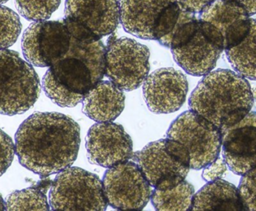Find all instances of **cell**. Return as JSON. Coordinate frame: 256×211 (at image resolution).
<instances>
[{"instance_id":"cell-1","label":"cell","mask_w":256,"mask_h":211,"mask_svg":"<svg viewBox=\"0 0 256 211\" xmlns=\"http://www.w3.org/2000/svg\"><path fill=\"white\" fill-rule=\"evenodd\" d=\"M80 126L58 112H36L16 134V154L22 166L43 176L71 167L78 154Z\"/></svg>"},{"instance_id":"cell-2","label":"cell","mask_w":256,"mask_h":211,"mask_svg":"<svg viewBox=\"0 0 256 211\" xmlns=\"http://www.w3.org/2000/svg\"><path fill=\"white\" fill-rule=\"evenodd\" d=\"M104 65L106 46L100 38L72 35L68 52L50 66L43 78L44 92L60 107H74L102 80Z\"/></svg>"},{"instance_id":"cell-3","label":"cell","mask_w":256,"mask_h":211,"mask_svg":"<svg viewBox=\"0 0 256 211\" xmlns=\"http://www.w3.org/2000/svg\"><path fill=\"white\" fill-rule=\"evenodd\" d=\"M254 104L251 86L245 78L229 70L204 76L188 100L190 110L214 124L220 131L244 119Z\"/></svg>"},{"instance_id":"cell-4","label":"cell","mask_w":256,"mask_h":211,"mask_svg":"<svg viewBox=\"0 0 256 211\" xmlns=\"http://www.w3.org/2000/svg\"><path fill=\"white\" fill-rule=\"evenodd\" d=\"M41 92L34 67L18 52L0 50V114L14 116L30 110Z\"/></svg>"},{"instance_id":"cell-5","label":"cell","mask_w":256,"mask_h":211,"mask_svg":"<svg viewBox=\"0 0 256 211\" xmlns=\"http://www.w3.org/2000/svg\"><path fill=\"white\" fill-rule=\"evenodd\" d=\"M144 176L156 190L173 188L184 180L190 170L188 152L178 142L166 138L150 142L133 154Z\"/></svg>"},{"instance_id":"cell-6","label":"cell","mask_w":256,"mask_h":211,"mask_svg":"<svg viewBox=\"0 0 256 211\" xmlns=\"http://www.w3.org/2000/svg\"><path fill=\"white\" fill-rule=\"evenodd\" d=\"M53 210H106L108 202L102 181L80 168L68 167L56 175L50 188Z\"/></svg>"},{"instance_id":"cell-7","label":"cell","mask_w":256,"mask_h":211,"mask_svg":"<svg viewBox=\"0 0 256 211\" xmlns=\"http://www.w3.org/2000/svg\"><path fill=\"white\" fill-rule=\"evenodd\" d=\"M167 138L184 146L193 170H200L211 164L218 158L222 148L221 131L191 110L173 121L168 130Z\"/></svg>"},{"instance_id":"cell-8","label":"cell","mask_w":256,"mask_h":211,"mask_svg":"<svg viewBox=\"0 0 256 211\" xmlns=\"http://www.w3.org/2000/svg\"><path fill=\"white\" fill-rule=\"evenodd\" d=\"M150 72V50L132 38L110 36L106 47L104 74L122 90L142 86Z\"/></svg>"},{"instance_id":"cell-9","label":"cell","mask_w":256,"mask_h":211,"mask_svg":"<svg viewBox=\"0 0 256 211\" xmlns=\"http://www.w3.org/2000/svg\"><path fill=\"white\" fill-rule=\"evenodd\" d=\"M120 10L126 32L158 41L170 30L180 6L175 0H120Z\"/></svg>"},{"instance_id":"cell-10","label":"cell","mask_w":256,"mask_h":211,"mask_svg":"<svg viewBox=\"0 0 256 211\" xmlns=\"http://www.w3.org/2000/svg\"><path fill=\"white\" fill-rule=\"evenodd\" d=\"M102 185L108 204L118 210H142L152 193L140 168L131 160L108 168Z\"/></svg>"},{"instance_id":"cell-11","label":"cell","mask_w":256,"mask_h":211,"mask_svg":"<svg viewBox=\"0 0 256 211\" xmlns=\"http://www.w3.org/2000/svg\"><path fill=\"white\" fill-rule=\"evenodd\" d=\"M71 38V32L62 20L35 22L22 37L24 56L31 65L52 66L68 52Z\"/></svg>"},{"instance_id":"cell-12","label":"cell","mask_w":256,"mask_h":211,"mask_svg":"<svg viewBox=\"0 0 256 211\" xmlns=\"http://www.w3.org/2000/svg\"><path fill=\"white\" fill-rule=\"evenodd\" d=\"M62 22L71 32L100 38L114 32L120 23V0H66Z\"/></svg>"},{"instance_id":"cell-13","label":"cell","mask_w":256,"mask_h":211,"mask_svg":"<svg viewBox=\"0 0 256 211\" xmlns=\"http://www.w3.org/2000/svg\"><path fill=\"white\" fill-rule=\"evenodd\" d=\"M90 162L110 168L132 158L133 143L130 134L120 124L97 122L90 127L86 138Z\"/></svg>"},{"instance_id":"cell-14","label":"cell","mask_w":256,"mask_h":211,"mask_svg":"<svg viewBox=\"0 0 256 211\" xmlns=\"http://www.w3.org/2000/svg\"><path fill=\"white\" fill-rule=\"evenodd\" d=\"M143 84L144 98L154 113H174L185 102L188 80L185 74L175 68H158L148 76Z\"/></svg>"},{"instance_id":"cell-15","label":"cell","mask_w":256,"mask_h":211,"mask_svg":"<svg viewBox=\"0 0 256 211\" xmlns=\"http://www.w3.org/2000/svg\"><path fill=\"white\" fill-rule=\"evenodd\" d=\"M198 18L208 24L224 50L244 40L253 20L245 8L226 0H214Z\"/></svg>"},{"instance_id":"cell-16","label":"cell","mask_w":256,"mask_h":211,"mask_svg":"<svg viewBox=\"0 0 256 211\" xmlns=\"http://www.w3.org/2000/svg\"><path fill=\"white\" fill-rule=\"evenodd\" d=\"M222 52L208 25L200 19L197 30L190 40L172 49L175 62L186 72L197 77L212 71Z\"/></svg>"},{"instance_id":"cell-17","label":"cell","mask_w":256,"mask_h":211,"mask_svg":"<svg viewBox=\"0 0 256 211\" xmlns=\"http://www.w3.org/2000/svg\"><path fill=\"white\" fill-rule=\"evenodd\" d=\"M256 112L222 132L223 160L238 175L245 174L256 167Z\"/></svg>"},{"instance_id":"cell-18","label":"cell","mask_w":256,"mask_h":211,"mask_svg":"<svg viewBox=\"0 0 256 211\" xmlns=\"http://www.w3.org/2000/svg\"><path fill=\"white\" fill-rule=\"evenodd\" d=\"M125 100L122 90L110 80H102L82 100L83 112L96 122H112L124 110Z\"/></svg>"},{"instance_id":"cell-19","label":"cell","mask_w":256,"mask_h":211,"mask_svg":"<svg viewBox=\"0 0 256 211\" xmlns=\"http://www.w3.org/2000/svg\"><path fill=\"white\" fill-rule=\"evenodd\" d=\"M244 210L238 188L220 179L210 181L193 196L190 210Z\"/></svg>"},{"instance_id":"cell-20","label":"cell","mask_w":256,"mask_h":211,"mask_svg":"<svg viewBox=\"0 0 256 211\" xmlns=\"http://www.w3.org/2000/svg\"><path fill=\"white\" fill-rule=\"evenodd\" d=\"M256 20L253 19L248 35L242 42L226 50L234 70L242 77L256 80Z\"/></svg>"},{"instance_id":"cell-21","label":"cell","mask_w":256,"mask_h":211,"mask_svg":"<svg viewBox=\"0 0 256 211\" xmlns=\"http://www.w3.org/2000/svg\"><path fill=\"white\" fill-rule=\"evenodd\" d=\"M194 194V186L184 180L168 190L155 188L151 193L150 199L156 210H190Z\"/></svg>"},{"instance_id":"cell-22","label":"cell","mask_w":256,"mask_h":211,"mask_svg":"<svg viewBox=\"0 0 256 211\" xmlns=\"http://www.w3.org/2000/svg\"><path fill=\"white\" fill-rule=\"evenodd\" d=\"M199 18L181 7L178 18L168 34L158 40L160 44L174 49L180 47L194 35L198 26Z\"/></svg>"},{"instance_id":"cell-23","label":"cell","mask_w":256,"mask_h":211,"mask_svg":"<svg viewBox=\"0 0 256 211\" xmlns=\"http://www.w3.org/2000/svg\"><path fill=\"white\" fill-rule=\"evenodd\" d=\"M50 205L44 193L36 188L19 190L5 200L6 210H48Z\"/></svg>"},{"instance_id":"cell-24","label":"cell","mask_w":256,"mask_h":211,"mask_svg":"<svg viewBox=\"0 0 256 211\" xmlns=\"http://www.w3.org/2000/svg\"><path fill=\"white\" fill-rule=\"evenodd\" d=\"M60 2L61 0H16V6L26 20L40 22L50 18Z\"/></svg>"},{"instance_id":"cell-25","label":"cell","mask_w":256,"mask_h":211,"mask_svg":"<svg viewBox=\"0 0 256 211\" xmlns=\"http://www.w3.org/2000/svg\"><path fill=\"white\" fill-rule=\"evenodd\" d=\"M22 30V22L18 14L11 8L0 6V50L12 46Z\"/></svg>"},{"instance_id":"cell-26","label":"cell","mask_w":256,"mask_h":211,"mask_svg":"<svg viewBox=\"0 0 256 211\" xmlns=\"http://www.w3.org/2000/svg\"><path fill=\"white\" fill-rule=\"evenodd\" d=\"M256 167L250 172L242 175L239 186L238 194L244 210H256Z\"/></svg>"},{"instance_id":"cell-27","label":"cell","mask_w":256,"mask_h":211,"mask_svg":"<svg viewBox=\"0 0 256 211\" xmlns=\"http://www.w3.org/2000/svg\"><path fill=\"white\" fill-rule=\"evenodd\" d=\"M16 148L11 138L0 128V176L6 173L12 163Z\"/></svg>"},{"instance_id":"cell-28","label":"cell","mask_w":256,"mask_h":211,"mask_svg":"<svg viewBox=\"0 0 256 211\" xmlns=\"http://www.w3.org/2000/svg\"><path fill=\"white\" fill-rule=\"evenodd\" d=\"M227 170L228 166L224 160L218 157L211 164L204 168L202 178L208 182L220 179L224 176Z\"/></svg>"},{"instance_id":"cell-29","label":"cell","mask_w":256,"mask_h":211,"mask_svg":"<svg viewBox=\"0 0 256 211\" xmlns=\"http://www.w3.org/2000/svg\"><path fill=\"white\" fill-rule=\"evenodd\" d=\"M175 1L184 10L194 14H199L208 6L210 5L214 0H175Z\"/></svg>"},{"instance_id":"cell-30","label":"cell","mask_w":256,"mask_h":211,"mask_svg":"<svg viewBox=\"0 0 256 211\" xmlns=\"http://www.w3.org/2000/svg\"><path fill=\"white\" fill-rule=\"evenodd\" d=\"M234 2L246 10L250 16H254L256 12V0H226Z\"/></svg>"},{"instance_id":"cell-31","label":"cell","mask_w":256,"mask_h":211,"mask_svg":"<svg viewBox=\"0 0 256 211\" xmlns=\"http://www.w3.org/2000/svg\"><path fill=\"white\" fill-rule=\"evenodd\" d=\"M0 210H5V200L0 194Z\"/></svg>"},{"instance_id":"cell-32","label":"cell","mask_w":256,"mask_h":211,"mask_svg":"<svg viewBox=\"0 0 256 211\" xmlns=\"http://www.w3.org/2000/svg\"><path fill=\"white\" fill-rule=\"evenodd\" d=\"M8 0H0V5L1 4H6V2H8Z\"/></svg>"}]
</instances>
